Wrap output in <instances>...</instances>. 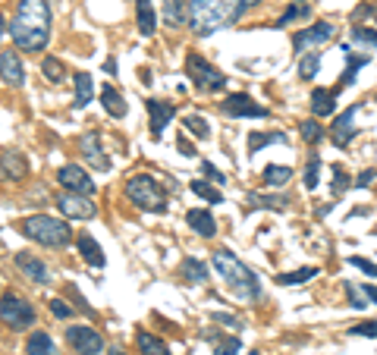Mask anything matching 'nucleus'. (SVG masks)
I'll use <instances>...</instances> for the list:
<instances>
[{
  "instance_id": "f257e3e1",
  "label": "nucleus",
  "mask_w": 377,
  "mask_h": 355,
  "mask_svg": "<svg viewBox=\"0 0 377 355\" xmlns=\"http://www.w3.org/2000/svg\"><path fill=\"white\" fill-rule=\"evenodd\" d=\"M10 35L13 45L25 54H38L44 51L50 38V7L47 0H19L16 13L10 22Z\"/></svg>"
},
{
  "instance_id": "f03ea898",
  "label": "nucleus",
  "mask_w": 377,
  "mask_h": 355,
  "mask_svg": "<svg viewBox=\"0 0 377 355\" xmlns=\"http://www.w3.org/2000/svg\"><path fill=\"white\" fill-rule=\"evenodd\" d=\"M261 0H188V26L195 35H214L220 29H230L242 20L249 10H255Z\"/></svg>"
},
{
  "instance_id": "7ed1b4c3",
  "label": "nucleus",
  "mask_w": 377,
  "mask_h": 355,
  "mask_svg": "<svg viewBox=\"0 0 377 355\" xmlns=\"http://www.w3.org/2000/svg\"><path fill=\"white\" fill-rule=\"evenodd\" d=\"M214 271L230 283V289L236 292L239 299H258V292H261L258 277L230 252V248H217V252H214Z\"/></svg>"
},
{
  "instance_id": "20e7f679",
  "label": "nucleus",
  "mask_w": 377,
  "mask_h": 355,
  "mask_svg": "<svg viewBox=\"0 0 377 355\" xmlns=\"http://www.w3.org/2000/svg\"><path fill=\"white\" fill-rule=\"evenodd\" d=\"M19 233L25 239L38 242V246H47V248H60L73 239V229L66 227V220L60 217H50V214H35V217H25L19 223Z\"/></svg>"
},
{
  "instance_id": "39448f33",
  "label": "nucleus",
  "mask_w": 377,
  "mask_h": 355,
  "mask_svg": "<svg viewBox=\"0 0 377 355\" xmlns=\"http://www.w3.org/2000/svg\"><path fill=\"white\" fill-rule=\"evenodd\" d=\"M123 195L129 198L138 211H154V214L167 211V195H163V189L157 186V179L148 176V173H132L123 186Z\"/></svg>"
},
{
  "instance_id": "423d86ee",
  "label": "nucleus",
  "mask_w": 377,
  "mask_h": 355,
  "mask_svg": "<svg viewBox=\"0 0 377 355\" xmlns=\"http://www.w3.org/2000/svg\"><path fill=\"white\" fill-rule=\"evenodd\" d=\"M0 321L10 330H29L35 324V308H31V302L25 296L6 289L3 299H0Z\"/></svg>"
},
{
  "instance_id": "0eeeda50",
  "label": "nucleus",
  "mask_w": 377,
  "mask_h": 355,
  "mask_svg": "<svg viewBox=\"0 0 377 355\" xmlns=\"http://www.w3.org/2000/svg\"><path fill=\"white\" fill-rule=\"evenodd\" d=\"M186 73L201 91H220L226 85V76L214 63H207L201 54H188L186 57Z\"/></svg>"
},
{
  "instance_id": "6e6552de",
  "label": "nucleus",
  "mask_w": 377,
  "mask_h": 355,
  "mask_svg": "<svg viewBox=\"0 0 377 355\" xmlns=\"http://www.w3.org/2000/svg\"><path fill=\"white\" fill-rule=\"evenodd\" d=\"M66 342L75 355H101L104 352V336L88 324H75L66 330Z\"/></svg>"
},
{
  "instance_id": "1a4fd4ad",
  "label": "nucleus",
  "mask_w": 377,
  "mask_h": 355,
  "mask_svg": "<svg viewBox=\"0 0 377 355\" xmlns=\"http://www.w3.org/2000/svg\"><path fill=\"white\" fill-rule=\"evenodd\" d=\"M333 35H337V26L327 22V20H320V22H314V26H305V29H299V32L293 35V51L295 54H308L311 47L330 41Z\"/></svg>"
},
{
  "instance_id": "9d476101",
  "label": "nucleus",
  "mask_w": 377,
  "mask_h": 355,
  "mask_svg": "<svg viewBox=\"0 0 377 355\" xmlns=\"http://www.w3.org/2000/svg\"><path fill=\"white\" fill-rule=\"evenodd\" d=\"M220 110L232 120H267V107H261L258 101H251L249 95H230L220 101Z\"/></svg>"
},
{
  "instance_id": "9b49d317",
  "label": "nucleus",
  "mask_w": 377,
  "mask_h": 355,
  "mask_svg": "<svg viewBox=\"0 0 377 355\" xmlns=\"http://www.w3.org/2000/svg\"><path fill=\"white\" fill-rule=\"evenodd\" d=\"M57 183L66 192H75V195H91L94 192V179L75 164H63L60 170H57Z\"/></svg>"
},
{
  "instance_id": "f8f14e48",
  "label": "nucleus",
  "mask_w": 377,
  "mask_h": 355,
  "mask_svg": "<svg viewBox=\"0 0 377 355\" xmlns=\"http://www.w3.org/2000/svg\"><path fill=\"white\" fill-rule=\"evenodd\" d=\"M358 110H362V104H352V107H346L343 114L333 120V126H330V139H333V145H339V148H349V142L355 139V116H358Z\"/></svg>"
},
{
  "instance_id": "ddd939ff",
  "label": "nucleus",
  "mask_w": 377,
  "mask_h": 355,
  "mask_svg": "<svg viewBox=\"0 0 377 355\" xmlns=\"http://www.w3.org/2000/svg\"><path fill=\"white\" fill-rule=\"evenodd\" d=\"M57 208H60V214L69 217V220H91V217L98 214L94 202H88V195H75V192L57 198Z\"/></svg>"
},
{
  "instance_id": "4468645a",
  "label": "nucleus",
  "mask_w": 377,
  "mask_h": 355,
  "mask_svg": "<svg viewBox=\"0 0 377 355\" xmlns=\"http://www.w3.org/2000/svg\"><path fill=\"white\" fill-rule=\"evenodd\" d=\"M145 107H148V114H151V135H154V139H161L163 126H167V123L176 116V107L170 101H161V98H148V101H145Z\"/></svg>"
},
{
  "instance_id": "2eb2a0df",
  "label": "nucleus",
  "mask_w": 377,
  "mask_h": 355,
  "mask_svg": "<svg viewBox=\"0 0 377 355\" xmlns=\"http://www.w3.org/2000/svg\"><path fill=\"white\" fill-rule=\"evenodd\" d=\"M0 79H3L10 89H22L25 70H22V60H19L16 51H3V54H0Z\"/></svg>"
},
{
  "instance_id": "dca6fc26",
  "label": "nucleus",
  "mask_w": 377,
  "mask_h": 355,
  "mask_svg": "<svg viewBox=\"0 0 377 355\" xmlns=\"http://www.w3.org/2000/svg\"><path fill=\"white\" fill-rule=\"evenodd\" d=\"M186 223L201 236V239H214V236H217V220H214V214L205 208L186 211Z\"/></svg>"
},
{
  "instance_id": "f3484780",
  "label": "nucleus",
  "mask_w": 377,
  "mask_h": 355,
  "mask_svg": "<svg viewBox=\"0 0 377 355\" xmlns=\"http://www.w3.org/2000/svg\"><path fill=\"white\" fill-rule=\"evenodd\" d=\"M337 98H339L337 89H314L311 98H308L311 114L318 116V120H320V116H333V114H337Z\"/></svg>"
},
{
  "instance_id": "a211bd4d",
  "label": "nucleus",
  "mask_w": 377,
  "mask_h": 355,
  "mask_svg": "<svg viewBox=\"0 0 377 355\" xmlns=\"http://www.w3.org/2000/svg\"><path fill=\"white\" fill-rule=\"evenodd\" d=\"M16 267L31 280V283H38V286H44V283L50 280V277H47V267H44V261H38L31 252H19V255H16Z\"/></svg>"
},
{
  "instance_id": "6ab92c4d",
  "label": "nucleus",
  "mask_w": 377,
  "mask_h": 355,
  "mask_svg": "<svg viewBox=\"0 0 377 355\" xmlns=\"http://www.w3.org/2000/svg\"><path fill=\"white\" fill-rule=\"evenodd\" d=\"M29 164L19 151H0V179H25Z\"/></svg>"
},
{
  "instance_id": "aec40b11",
  "label": "nucleus",
  "mask_w": 377,
  "mask_h": 355,
  "mask_svg": "<svg viewBox=\"0 0 377 355\" xmlns=\"http://www.w3.org/2000/svg\"><path fill=\"white\" fill-rule=\"evenodd\" d=\"M82 154L88 158V164L94 167V170H110V160L104 158V151H101V145H98V133H88V135H82Z\"/></svg>"
},
{
  "instance_id": "412c9836",
  "label": "nucleus",
  "mask_w": 377,
  "mask_h": 355,
  "mask_svg": "<svg viewBox=\"0 0 377 355\" xmlns=\"http://www.w3.org/2000/svg\"><path fill=\"white\" fill-rule=\"evenodd\" d=\"M135 26L145 38H151L157 29V13H154V3L151 0H135Z\"/></svg>"
},
{
  "instance_id": "4be33fe9",
  "label": "nucleus",
  "mask_w": 377,
  "mask_h": 355,
  "mask_svg": "<svg viewBox=\"0 0 377 355\" xmlns=\"http://www.w3.org/2000/svg\"><path fill=\"white\" fill-rule=\"evenodd\" d=\"M135 346H138V352L142 355H173L167 342L157 340V336H151L148 330H138L135 333Z\"/></svg>"
},
{
  "instance_id": "5701e85b",
  "label": "nucleus",
  "mask_w": 377,
  "mask_h": 355,
  "mask_svg": "<svg viewBox=\"0 0 377 355\" xmlns=\"http://www.w3.org/2000/svg\"><path fill=\"white\" fill-rule=\"evenodd\" d=\"M101 104H104V110L110 116H117V120H123L126 116V101L113 85H104V89H101Z\"/></svg>"
},
{
  "instance_id": "b1692460",
  "label": "nucleus",
  "mask_w": 377,
  "mask_h": 355,
  "mask_svg": "<svg viewBox=\"0 0 377 355\" xmlns=\"http://www.w3.org/2000/svg\"><path fill=\"white\" fill-rule=\"evenodd\" d=\"M261 179H264V186H274V189H280V186H286L289 179H293V167L267 164V167L261 170Z\"/></svg>"
},
{
  "instance_id": "393cba45",
  "label": "nucleus",
  "mask_w": 377,
  "mask_h": 355,
  "mask_svg": "<svg viewBox=\"0 0 377 355\" xmlns=\"http://www.w3.org/2000/svg\"><path fill=\"white\" fill-rule=\"evenodd\" d=\"M79 252H82V258H85L91 267H104V261H107L104 252H101V246H98V242H94L88 233L79 236Z\"/></svg>"
},
{
  "instance_id": "a878e982",
  "label": "nucleus",
  "mask_w": 377,
  "mask_h": 355,
  "mask_svg": "<svg viewBox=\"0 0 377 355\" xmlns=\"http://www.w3.org/2000/svg\"><path fill=\"white\" fill-rule=\"evenodd\" d=\"M188 16V3L186 0H163V22L167 26H182Z\"/></svg>"
},
{
  "instance_id": "bb28decb",
  "label": "nucleus",
  "mask_w": 377,
  "mask_h": 355,
  "mask_svg": "<svg viewBox=\"0 0 377 355\" xmlns=\"http://www.w3.org/2000/svg\"><path fill=\"white\" fill-rule=\"evenodd\" d=\"M25 352L29 355H54V340H50L44 330H35V333L29 336V342H25Z\"/></svg>"
},
{
  "instance_id": "cd10ccee",
  "label": "nucleus",
  "mask_w": 377,
  "mask_h": 355,
  "mask_svg": "<svg viewBox=\"0 0 377 355\" xmlns=\"http://www.w3.org/2000/svg\"><path fill=\"white\" fill-rule=\"evenodd\" d=\"M311 277H318V267H299V271L276 273V283L280 286H299V283H308Z\"/></svg>"
},
{
  "instance_id": "c85d7f7f",
  "label": "nucleus",
  "mask_w": 377,
  "mask_h": 355,
  "mask_svg": "<svg viewBox=\"0 0 377 355\" xmlns=\"http://www.w3.org/2000/svg\"><path fill=\"white\" fill-rule=\"evenodd\" d=\"M299 135L308 142V145H318V142H324L327 129L318 123V116H311V120H302L299 123Z\"/></svg>"
},
{
  "instance_id": "c756f323",
  "label": "nucleus",
  "mask_w": 377,
  "mask_h": 355,
  "mask_svg": "<svg viewBox=\"0 0 377 355\" xmlns=\"http://www.w3.org/2000/svg\"><path fill=\"white\" fill-rule=\"evenodd\" d=\"M75 107H85L94 95V85H91V76L88 73H75Z\"/></svg>"
},
{
  "instance_id": "7c9ffc66",
  "label": "nucleus",
  "mask_w": 377,
  "mask_h": 355,
  "mask_svg": "<svg viewBox=\"0 0 377 355\" xmlns=\"http://www.w3.org/2000/svg\"><path fill=\"white\" fill-rule=\"evenodd\" d=\"M41 73H44V79H47V82H54V85L66 79V66H63L57 57H44L41 60Z\"/></svg>"
},
{
  "instance_id": "2f4dec72",
  "label": "nucleus",
  "mask_w": 377,
  "mask_h": 355,
  "mask_svg": "<svg viewBox=\"0 0 377 355\" xmlns=\"http://www.w3.org/2000/svg\"><path fill=\"white\" fill-rule=\"evenodd\" d=\"M249 202L258 204V208H270V211H286L289 208V198H283V195H258V192H251Z\"/></svg>"
},
{
  "instance_id": "473e14b6",
  "label": "nucleus",
  "mask_w": 377,
  "mask_h": 355,
  "mask_svg": "<svg viewBox=\"0 0 377 355\" xmlns=\"http://www.w3.org/2000/svg\"><path fill=\"white\" fill-rule=\"evenodd\" d=\"M318 70H320V54H318V51H314V54H305V57H302V63H299V79L311 82V79L318 76Z\"/></svg>"
},
{
  "instance_id": "72a5a7b5",
  "label": "nucleus",
  "mask_w": 377,
  "mask_h": 355,
  "mask_svg": "<svg viewBox=\"0 0 377 355\" xmlns=\"http://www.w3.org/2000/svg\"><path fill=\"white\" fill-rule=\"evenodd\" d=\"M320 186V158H318V151L308 158V164H305V189H318Z\"/></svg>"
},
{
  "instance_id": "f704fd0d",
  "label": "nucleus",
  "mask_w": 377,
  "mask_h": 355,
  "mask_svg": "<svg viewBox=\"0 0 377 355\" xmlns=\"http://www.w3.org/2000/svg\"><path fill=\"white\" fill-rule=\"evenodd\" d=\"M182 271H186V277L192 280V283H205L207 280V267L201 264L198 258H186L182 261Z\"/></svg>"
},
{
  "instance_id": "c9c22d12",
  "label": "nucleus",
  "mask_w": 377,
  "mask_h": 355,
  "mask_svg": "<svg viewBox=\"0 0 377 355\" xmlns=\"http://www.w3.org/2000/svg\"><path fill=\"white\" fill-rule=\"evenodd\" d=\"M182 126H186L188 133L195 135V139H211V129H207V123L201 120L198 114H188L186 120H182Z\"/></svg>"
},
{
  "instance_id": "e433bc0d",
  "label": "nucleus",
  "mask_w": 377,
  "mask_h": 355,
  "mask_svg": "<svg viewBox=\"0 0 377 355\" xmlns=\"http://www.w3.org/2000/svg\"><path fill=\"white\" fill-rule=\"evenodd\" d=\"M192 192H195V195H201V198H205V202H211V204H220V202H223V195H220V189H214V186H207L205 179H195V183H192Z\"/></svg>"
},
{
  "instance_id": "4c0bfd02",
  "label": "nucleus",
  "mask_w": 377,
  "mask_h": 355,
  "mask_svg": "<svg viewBox=\"0 0 377 355\" xmlns=\"http://www.w3.org/2000/svg\"><path fill=\"white\" fill-rule=\"evenodd\" d=\"M270 142H286V135L283 133H270V135H264V133H251L249 135V154H255L261 145H270Z\"/></svg>"
},
{
  "instance_id": "58836bf2",
  "label": "nucleus",
  "mask_w": 377,
  "mask_h": 355,
  "mask_svg": "<svg viewBox=\"0 0 377 355\" xmlns=\"http://www.w3.org/2000/svg\"><path fill=\"white\" fill-rule=\"evenodd\" d=\"M239 352H242V342H239V336L217 340V346H214V355H239Z\"/></svg>"
},
{
  "instance_id": "ea45409f",
  "label": "nucleus",
  "mask_w": 377,
  "mask_h": 355,
  "mask_svg": "<svg viewBox=\"0 0 377 355\" xmlns=\"http://www.w3.org/2000/svg\"><path fill=\"white\" fill-rule=\"evenodd\" d=\"M308 13H311V10H308V3H295V7H289L286 13L276 20V29H286L293 20H299V16H308Z\"/></svg>"
},
{
  "instance_id": "a19ab883",
  "label": "nucleus",
  "mask_w": 377,
  "mask_h": 355,
  "mask_svg": "<svg viewBox=\"0 0 377 355\" xmlns=\"http://www.w3.org/2000/svg\"><path fill=\"white\" fill-rule=\"evenodd\" d=\"M352 41H362V45H371V47H377V32L374 29H368V26H352Z\"/></svg>"
},
{
  "instance_id": "79ce46f5",
  "label": "nucleus",
  "mask_w": 377,
  "mask_h": 355,
  "mask_svg": "<svg viewBox=\"0 0 377 355\" xmlns=\"http://www.w3.org/2000/svg\"><path fill=\"white\" fill-rule=\"evenodd\" d=\"M352 336H371V340H377V321H358L349 327Z\"/></svg>"
},
{
  "instance_id": "37998d69",
  "label": "nucleus",
  "mask_w": 377,
  "mask_h": 355,
  "mask_svg": "<svg viewBox=\"0 0 377 355\" xmlns=\"http://www.w3.org/2000/svg\"><path fill=\"white\" fill-rule=\"evenodd\" d=\"M343 289L349 292V305H352V308H364V305H368V302H364V292H362V286H355V283H349V280H346V283H343Z\"/></svg>"
},
{
  "instance_id": "c03bdc74",
  "label": "nucleus",
  "mask_w": 377,
  "mask_h": 355,
  "mask_svg": "<svg viewBox=\"0 0 377 355\" xmlns=\"http://www.w3.org/2000/svg\"><path fill=\"white\" fill-rule=\"evenodd\" d=\"M349 186H352V183H349V173H346L343 167L337 164V167H333V192H337V195H339V192H346V189H349Z\"/></svg>"
},
{
  "instance_id": "a18cd8bd",
  "label": "nucleus",
  "mask_w": 377,
  "mask_h": 355,
  "mask_svg": "<svg viewBox=\"0 0 377 355\" xmlns=\"http://www.w3.org/2000/svg\"><path fill=\"white\" fill-rule=\"evenodd\" d=\"M349 264L358 267L362 273H368V277H377V264H374V261H368V258H362V255H352Z\"/></svg>"
},
{
  "instance_id": "49530a36",
  "label": "nucleus",
  "mask_w": 377,
  "mask_h": 355,
  "mask_svg": "<svg viewBox=\"0 0 377 355\" xmlns=\"http://www.w3.org/2000/svg\"><path fill=\"white\" fill-rule=\"evenodd\" d=\"M50 311H54V317H73V308L63 299H50Z\"/></svg>"
},
{
  "instance_id": "de8ad7c7",
  "label": "nucleus",
  "mask_w": 377,
  "mask_h": 355,
  "mask_svg": "<svg viewBox=\"0 0 377 355\" xmlns=\"http://www.w3.org/2000/svg\"><path fill=\"white\" fill-rule=\"evenodd\" d=\"M201 173H205L207 179H214V183H226V176H223V173H220L214 164H207V160H205V164H201Z\"/></svg>"
},
{
  "instance_id": "09e8293b",
  "label": "nucleus",
  "mask_w": 377,
  "mask_h": 355,
  "mask_svg": "<svg viewBox=\"0 0 377 355\" xmlns=\"http://www.w3.org/2000/svg\"><path fill=\"white\" fill-rule=\"evenodd\" d=\"M374 176H377V170H374V167H368L364 173H358V179L352 186H358V189H362V186H371V183H374Z\"/></svg>"
},
{
  "instance_id": "8fccbe9b",
  "label": "nucleus",
  "mask_w": 377,
  "mask_h": 355,
  "mask_svg": "<svg viewBox=\"0 0 377 355\" xmlns=\"http://www.w3.org/2000/svg\"><path fill=\"white\" fill-rule=\"evenodd\" d=\"M214 324H226V327H242V321H239V317L223 315V311H217V315H214Z\"/></svg>"
},
{
  "instance_id": "3c124183",
  "label": "nucleus",
  "mask_w": 377,
  "mask_h": 355,
  "mask_svg": "<svg viewBox=\"0 0 377 355\" xmlns=\"http://www.w3.org/2000/svg\"><path fill=\"white\" fill-rule=\"evenodd\" d=\"M371 13H374V7H371V3H364V0H362V3H358V7L355 10H352V20H362V16H371Z\"/></svg>"
},
{
  "instance_id": "603ef678",
  "label": "nucleus",
  "mask_w": 377,
  "mask_h": 355,
  "mask_svg": "<svg viewBox=\"0 0 377 355\" xmlns=\"http://www.w3.org/2000/svg\"><path fill=\"white\" fill-rule=\"evenodd\" d=\"M362 292H364V299H371L377 305V283H362Z\"/></svg>"
},
{
  "instance_id": "864d4df0",
  "label": "nucleus",
  "mask_w": 377,
  "mask_h": 355,
  "mask_svg": "<svg viewBox=\"0 0 377 355\" xmlns=\"http://www.w3.org/2000/svg\"><path fill=\"white\" fill-rule=\"evenodd\" d=\"M3 32H6V22H3V13H0V38H3Z\"/></svg>"
},
{
  "instance_id": "5fc2aeb1",
  "label": "nucleus",
  "mask_w": 377,
  "mask_h": 355,
  "mask_svg": "<svg viewBox=\"0 0 377 355\" xmlns=\"http://www.w3.org/2000/svg\"><path fill=\"white\" fill-rule=\"evenodd\" d=\"M110 355H126V352H123V349H110Z\"/></svg>"
}]
</instances>
